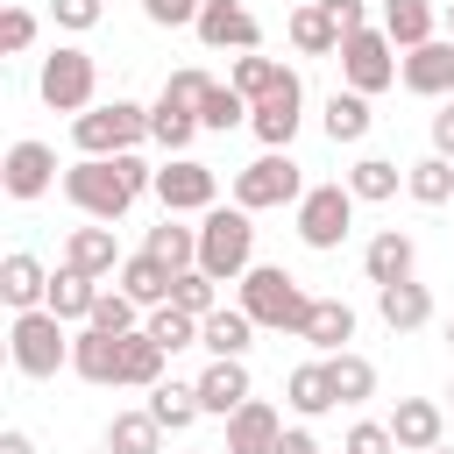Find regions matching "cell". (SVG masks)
<instances>
[{
	"mask_svg": "<svg viewBox=\"0 0 454 454\" xmlns=\"http://www.w3.org/2000/svg\"><path fill=\"white\" fill-rule=\"evenodd\" d=\"M291 50H298V57H333V50H340V28H333V14H326L319 0H305V7L291 14Z\"/></svg>",
	"mask_w": 454,
	"mask_h": 454,
	"instance_id": "cell-32",
	"label": "cell"
},
{
	"mask_svg": "<svg viewBox=\"0 0 454 454\" xmlns=\"http://www.w3.org/2000/svg\"><path fill=\"white\" fill-rule=\"evenodd\" d=\"M142 192H156V170L135 156V149H121V156H78L71 170H64V199L85 213V220H121Z\"/></svg>",
	"mask_w": 454,
	"mask_h": 454,
	"instance_id": "cell-1",
	"label": "cell"
},
{
	"mask_svg": "<svg viewBox=\"0 0 454 454\" xmlns=\"http://www.w3.org/2000/svg\"><path fill=\"white\" fill-rule=\"evenodd\" d=\"M142 326H149V340H163L170 355H177V348H199V319H192V312H177V305H149V319H142Z\"/></svg>",
	"mask_w": 454,
	"mask_h": 454,
	"instance_id": "cell-42",
	"label": "cell"
},
{
	"mask_svg": "<svg viewBox=\"0 0 454 454\" xmlns=\"http://www.w3.org/2000/svg\"><path fill=\"white\" fill-rule=\"evenodd\" d=\"M199 348H206V355H248V348H255V319H248L241 305H213V312L199 319Z\"/></svg>",
	"mask_w": 454,
	"mask_h": 454,
	"instance_id": "cell-24",
	"label": "cell"
},
{
	"mask_svg": "<svg viewBox=\"0 0 454 454\" xmlns=\"http://www.w3.org/2000/svg\"><path fill=\"white\" fill-rule=\"evenodd\" d=\"M298 340H312L319 355H340V348L355 340V305H348V298H312V319H305Z\"/></svg>",
	"mask_w": 454,
	"mask_h": 454,
	"instance_id": "cell-28",
	"label": "cell"
},
{
	"mask_svg": "<svg viewBox=\"0 0 454 454\" xmlns=\"http://www.w3.org/2000/svg\"><path fill=\"white\" fill-rule=\"evenodd\" d=\"M433 149H440V156L454 163V99H447V106L433 114Z\"/></svg>",
	"mask_w": 454,
	"mask_h": 454,
	"instance_id": "cell-50",
	"label": "cell"
},
{
	"mask_svg": "<svg viewBox=\"0 0 454 454\" xmlns=\"http://www.w3.org/2000/svg\"><path fill=\"white\" fill-rule=\"evenodd\" d=\"M35 92H43L50 114H85L92 92H99V64H92V50L57 43V50L43 57V71H35Z\"/></svg>",
	"mask_w": 454,
	"mask_h": 454,
	"instance_id": "cell-5",
	"label": "cell"
},
{
	"mask_svg": "<svg viewBox=\"0 0 454 454\" xmlns=\"http://www.w3.org/2000/svg\"><path fill=\"white\" fill-rule=\"evenodd\" d=\"M142 248H149L156 262H170V270H192V262H199V227H177V213H163Z\"/></svg>",
	"mask_w": 454,
	"mask_h": 454,
	"instance_id": "cell-34",
	"label": "cell"
},
{
	"mask_svg": "<svg viewBox=\"0 0 454 454\" xmlns=\"http://www.w3.org/2000/svg\"><path fill=\"white\" fill-rule=\"evenodd\" d=\"M340 454H397V440H390V426H376V419H362V426H348V440H340Z\"/></svg>",
	"mask_w": 454,
	"mask_h": 454,
	"instance_id": "cell-45",
	"label": "cell"
},
{
	"mask_svg": "<svg viewBox=\"0 0 454 454\" xmlns=\"http://www.w3.org/2000/svg\"><path fill=\"white\" fill-rule=\"evenodd\" d=\"M355 206H362V199H355L348 184H305V199H298V241L319 248V255L340 248L348 227H355Z\"/></svg>",
	"mask_w": 454,
	"mask_h": 454,
	"instance_id": "cell-9",
	"label": "cell"
},
{
	"mask_svg": "<svg viewBox=\"0 0 454 454\" xmlns=\"http://www.w3.org/2000/svg\"><path fill=\"white\" fill-rule=\"evenodd\" d=\"M376 312H383L390 333H419V326L433 319V291H426L419 277H404V284H376Z\"/></svg>",
	"mask_w": 454,
	"mask_h": 454,
	"instance_id": "cell-22",
	"label": "cell"
},
{
	"mask_svg": "<svg viewBox=\"0 0 454 454\" xmlns=\"http://www.w3.org/2000/svg\"><path fill=\"white\" fill-rule=\"evenodd\" d=\"M248 397H255V383H248V362H241V355H213V362L199 369V404H206L213 419H234Z\"/></svg>",
	"mask_w": 454,
	"mask_h": 454,
	"instance_id": "cell-15",
	"label": "cell"
},
{
	"mask_svg": "<svg viewBox=\"0 0 454 454\" xmlns=\"http://www.w3.org/2000/svg\"><path fill=\"white\" fill-rule=\"evenodd\" d=\"M447 348H454V319H447Z\"/></svg>",
	"mask_w": 454,
	"mask_h": 454,
	"instance_id": "cell-54",
	"label": "cell"
},
{
	"mask_svg": "<svg viewBox=\"0 0 454 454\" xmlns=\"http://www.w3.org/2000/svg\"><path fill=\"white\" fill-rule=\"evenodd\" d=\"M447 35H454V0H447Z\"/></svg>",
	"mask_w": 454,
	"mask_h": 454,
	"instance_id": "cell-53",
	"label": "cell"
},
{
	"mask_svg": "<svg viewBox=\"0 0 454 454\" xmlns=\"http://www.w3.org/2000/svg\"><path fill=\"white\" fill-rule=\"evenodd\" d=\"M383 426H390L397 454H433V447H440V433H447V411H440L433 397H397V411H390Z\"/></svg>",
	"mask_w": 454,
	"mask_h": 454,
	"instance_id": "cell-16",
	"label": "cell"
},
{
	"mask_svg": "<svg viewBox=\"0 0 454 454\" xmlns=\"http://www.w3.org/2000/svg\"><path fill=\"white\" fill-rule=\"evenodd\" d=\"M57 184V149L50 142H35V135H21V142H7V156H0V192L7 199H43Z\"/></svg>",
	"mask_w": 454,
	"mask_h": 454,
	"instance_id": "cell-10",
	"label": "cell"
},
{
	"mask_svg": "<svg viewBox=\"0 0 454 454\" xmlns=\"http://www.w3.org/2000/svg\"><path fill=\"white\" fill-rule=\"evenodd\" d=\"M149 411H156V426H163V433H184L206 404H199V383H177V376H170V383H156V390H149Z\"/></svg>",
	"mask_w": 454,
	"mask_h": 454,
	"instance_id": "cell-36",
	"label": "cell"
},
{
	"mask_svg": "<svg viewBox=\"0 0 454 454\" xmlns=\"http://www.w3.org/2000/svg\"><path fill=\"white\" fill-rule=\"evenodd\" d=\"M106 454H163V426H156V411L142 404V411H114V426H106Z\"/></svg>",
	"mask_w": 454,
	"mask_h": 454,
	"instance_id": "cell-31",
	"label": "cell"
},
{
	"mask_svg": "<svg viewBox=\"0 0 454 454\" xmlns=\"http://www.w3.org/2000/svg\"><path fill=\"white\" fill-rule=\"evenodd\" d=\"M362 270H369V284H404V277L419 270V241H411L404 227H383V234L362 248Z\"/></svg>",
	"mask_w": 454,
	"mask_h": 454,
	"instance_id": "cell-21",
	"label": "cell"
},
{
	"mask_svg": "<svg viewBox=\"0 0 454 454\" xmlns=\"http://www.w3.org/2000/svg\"><path fill=\"white\" fill-rule=\"evenodd\" d=\"M397 50H419V43H433L440 35V14H433V0H383V21H376Z\"/></svg>",
	"mask_w": 454,
	"mask_h": 454,
	"instance_id": "cell-26",
	"label": "cell"
},
{
	"mask_svg": "<svg viewBox=\"0 0 454 454\" xmlns=\"http://www.w3.org/2000/svg\"><path fill=\"white\" fill-rule=\"evenodd\" d=\"M92 305H99V277H85V270H71V262H64V270L50 277V312H57L64 326H71V319L85 326V319H92Z\"/></svg>",
	"mask_w": 454,
	"mask_h": 454,
	"instance_id": "cell-29",
	"label": "cell"
},
{
	"mask_svg": "<svg viewBox=\"0 0 454 454\" xmlns=\"http://www.w3.org/2000/svg\"><path fill=\"white\" fill-rule=\"evenodd\" d=\"M433 454H454V447H433Z\"/></svg>",
	"mask_w": 454,
	"mask_h": 454,
	"instance_id": "cell-55",
	"label": "cell"
},
{
	"mask_svg": "<svg viewBox=\"0 0 454 454\" xmlns=\"http://www.w3.org/2000/svg\"><path fill=\"white\" fill-rule=\"evenodd\" d=\"M121 340L128 333H99V326H78L71 333V376H85V383H121Z\"/></svg>",
	"mask_w": 454,
	"mask_h": 454,
	"instance_id": "cell-18",
	"label": "cell"
},
{
	"mask_svg": "<svg viewBox=\"0 0 454 454\" xmlns=\"http://www.w3.org/2000/svg\"><path fill=\"white\" fill-rule=\"evenodd\" d=\"M255 262V220L248 206H206L199 213V270L220 284H241V270Z\"/></svg>",
	"mask_w": 454,
	"mask_h": 454,
	"instance_id": "cell-3",
	"label": "cell"
},
{
	"mask_svg": "<svg viewBox=\"0 0 454 454\" xmlns=\"http://www.w3.org/2000/svg\"><path fill=\"white\" fill-rule=\"evenodd\" d=\"M277 440H284V419H277V404H262V397H248V404L227 419V454H277Z\"/></svg>",
	"mask_w": 454,
	"mask_h": 454,
	"instance_id": "cell-20",
	"label": "cell"
},
{
	"mask_svg": "<svg viewBox=\"0 0 454 454\" xmlns=\"http://www.w3.org/2000/svg\"><path fill=\"white\" fill-rule=\"evenodd\" d=\"M199 128H206V121H199V106H184V99H170V92H156V106H149V142H156V149H170V156H184Z\"/></svg>",
	"mask_w": 454,
	"mask_h": 454,
	"instance_id": "cell-23",
	"label": "cell"
},
{
	"mask_svg": "<svg viewBox=\"0 0 454 454\" xmlns=\"http://www.w3.org/2000/svg\"><path fill=\"white\" fill-rule=\"evenodd\" d=\"M7 355H14L21 376H57V369H71V333H64V319L50 305H35V312H14Z\"/></svg>",
	"mask_w": 454,
	"mask_h": 454,
	"instance_id": "cell-4",
	"label": "cell"
},
{
	"mask_svg": "<svg viewBox=\"0 0 454 454\" xmlns=\"http://www.w3.org/2000/svg\"><path fill=\"white\" fill-rule=\"evenodd\" d=\"M156 199H163V213H206V206H220V177L199 156H170L156 170Z\"/></svg>",
	"mask_w": 454,
	"mask_h": 454,
	"instance_id": "cell-11",
	"label": "cell"
},
{
	"mask_svg": "<svg viewBox=\"0 0 454 454\" xmlns=\"http://www.w3.org/2000/svg\"><path fill=\"white\" fill-rule=\"evenodd\" d=\"M277 454H319V440H312L305 426H284V440H277Z\"/></svg>",
	"mask_w": 454,
	"mask_h": 454,
	"instance_id": "cell-51",
	"label": "cell"
},
{
	"mask_svg": "<svg viewBox=\"0 0 454 454\" xmlns=\"http://www.w3.org/2000/svg\"><path fill=\"white\" fill-rule=\"evenodd\" d=\"M369 128H376V114H369V92L340 85V92L326 99V135H333V142H362Z\"/></svg>",
	"mask_w": 454,
	"mask_h": 454,
	"instance_id": "cell-33",
	"label": "cell"
},
{
	"mask_svg": "<svg viewBox=\"0 0 454 454\" xmlns=\"http://www.w3.org/2000/svg\"><path fill=\"white\" fill-rule=\"evenodd\" d=\"M404 192L419 199V206H447L454 199V163L433 149V156H419V163H404Z\"/></svg>",
	"mask_w": 454,
	"mask_h": 454,
	"instance_id": "cell-37",
	"label": "cell"
},
{
	"mask_svg": "<svg viewBox=\"0 0 454 454\" xmlns=\"http://www.w3.org/2000/svg\"><path fill=\"white\" fill-rule=\"evenodd\" d=\"M447 397H454V390H447Z\"/></svg>",
	"mask_w": 454,
	"mask_h": 454,
	"instance_id": "cell-57",
	"label": "cell"
},
{
	"mask_svg": "<svg viewBox=\"0 0 454 454\" xmlns=\"http://www.w3.org/2000/svg\"><path fill=\"white\" fill-rule=\"evenodd\" d=\"M284 404H291L298 419H319V411L340 404V397H333V376H326V355H319V362H298V369L284 376Z\"/></svg>",
	"mask_w": 454,
	"mask_h": 454,
	"instance_id": "cell-25",
	"label": "cell"
},
{
	"mask_svg": "<svg viewBox=\"0 0 454 454\" xmlns=\"http://www.w3.org/2000/svg\"><path fill=\"white\" fill-rule=\"evenodd\" d=\"M397 78H404V92H419V99H447V92H454V35H433V43L404 50Z\"/></svg>",
	"mask_w": 454,
	"mask_h": 454,
	"instance_id": "cell-14",
	"label": "cell"
},
{
	"mask_svg": "<svg viewBox=\"0 0 454 454\" xmlns=\"http://www.w3.org/2000/svg\"><path fill=\"white\" fill-rule=\"evenodd\" d=\"M163 92H170V99H184V106H199V99L213 92V78H206L199 64H184V71H170V78H163Z\"/></svg>",
	"mask_w": 454,
	"mask_h": 454,
	"instance_id": "cell-47",
	"label": "cell"
},
{
	"mask_svg": "<svg viewBox=\"0 0 454 454\" xmlns=\"http://www.w3.org/2000/svg\"><path fill=\"white\" fill-rule=\"evenodd\" d=\"M35 43V14L28 7H0V57H21Z\"/></svg>",
	"mask_w": 454,
	"mask_h": 454,
	"instance_id": "cell-44",
	"label": "cell"
},
{
	"mask_svg": "<svg viewBox=\"0 0 454 454\" xmlns=\"http://www.w3.org/2000/svg\"><path fill=\"white\" fill-rule=\"evenodd\" d=\"M397 184H404V170H397L390 156H362V163L348 170V192H355L362 206H383V199H397Z\"/></svg>",
	"mask_w": 454,
	"mask_h": 454,
	"instance_id": "cell-39",
	"label": "cell"
},
{
	"mask_svg": "<svg viewBox=\"0 0 454 454\" xmlns=\"http://www.w3.org/2000/svg\"><path fill=\"white\" fill-rule=\"evenodd\" d=\"M326 376H333V397H340V404H362V397H376V362H369V355H355V348L326 355Z\"/></svg>",
	"mask_w": 454,
	"mask_h": 454,
	"instance_id": "cell-35",
	"label": "cell"
},
{
	"mask_svg": "<svg viewBox=\"0 0 454 454\" xmlns=\"http://www.w3.org/2000/svg\"><path fill=\"white\" fill-rule=\"evenodd\" d=\"M199 121H206L213 135H227V128H241V121H248V92H234V85H220V78H213V92L199 99Z\"/></svg>",
	"mask_w": 454,
	"mask_h": 454,
	"instance_id": "cell-41",
	"label": "cell"
},
{
	"mask_svg": "<svg viewBox=\"0 0 454 454\" xmlns=\"http://www.w3.org/2000/svg\"><path fill=\"white\" fill-rule=\"evenodd\" d=\"M135 312H142V305L114 284V291H99V305H92V319H85V326H99V333H142V319H135Z\"/></svg>",
	"mask_w": 454,
	"mask_h": 454,
	"instance_id": "cell-43",
	"label": "cell"
},
{
	"mask_svg": "<svg viewBox=\"0 0 454 454\" xmlns=\"http://www.w3.org/2000/svg\"><path fill=\"white\" fill-rule=\"evenodd\" d=\"M163 362H170V348H163V340H149V326L121 340V383L156 390V383H163Z\"/></svg>",
	"mask_w": 454,
	"mask_h": 454,
	"instance_id": "cell-30",
	"label": "cell"
},
{
	"mask_svg": "<svg viewBox=\"0 0 454 454\" xmlns=\"http://www.w3.org/2000/svg\"><path fill=\"white\" fill-rule=\"evenodd\" d=\"M199 7H206V0H142V14H149L156 28H192Z\"/></svg>",
	"mask_w": 454,
	"mask_h": 454,
	"instance_id": "cell-46",
	"label": "cell"
},
{
	"mask_svg": "<svg viewBox=\"0 0 454 454\" xmlns=\"http://www.w3.org/2000/svg\"><path fill=\"white\" fill-rule=\"evenodd\" d=\"M50 14H57V28H99V0H50Z\"/></svg>",
	"mask_w": 454,
	"mask_h": 454,
	"instance_id": "cell-48",
	"label": "cell"
},
{
	"mask_svg": "<svg viewBox=\"0 0 454 454\" xmlns=\"http://www.w3.org/2000/svg\"><path fill=\"white\" fill-rule=\"evenodd\" d=\"M192 28H199L206 50H262V21H255L241 0H206Z\"/></svg>",
	"mask_w": 454,
	"mask_h": 454,
	"instance_id": "cell-13",
	"label": "cell"
},
{
	"mask_svg": "<svg viewBox=\"0 0 454 454\" xmlns=\"http://www.w3.org/2000/svg\"><path fill=\"white\" fill-rule=\"evenodd\" d=\"M0 454H35V440H28L21 426H7V433H0Z\"/></svg>",
	"mask_w": 454,
	"mask_h": 454,
	"instance_id": "cell-52",
	"label": "cell"
},
{
	"mask_svg": "<svg viewBox=\"0 0 454 454\" xmlns=\"http://www.w3.org/2000/svg\"><path fill=\"white\" fill-rule=\"evenodd\" d=\"M298 121H305V85H298V71H291L277 92H262V99L248 106V128L262 135V149H291Z\"/></svg>",
	"mask_w": 454,
	"mask_h": 454,
	"instance_id": "cell-12",
	"label": "cell"
},
{
	"mask_svg": "<svg viewBox=\"0 0 454 454\" xmlns=\"http://www.w3.org/2000/svg\"><path fill=\"white\" fill-rule=\"evenodd\" d=\"M284 78H291V64H277V57H262V50H241L227 85H234V92H248V106H255V99H262V92H277Z\"/></svg>",
	"mask_w": 454,
	"mask_h": 454,
	"instance_id": "cell-38",
	"label": "cell"
},
{
	"mask_svg": "<svg viewBox=\"0 0 454 454\" xmlns=\"http://www.w3.org/2000/svg\"><path fill=\"white\" fill-rule=\"evenodd\" d=\"M64 262L71 270H85V277H121V241H114V227L106 220H92V227H71L64 234Z\"/></svg>",
	"mask_w": 454,
	"mask_h": 454,
	"instance_id": "cell-17",
	"label": "cell"
},
{
	"mask_svg": "<svg viewBox=\"0 0 454 454\" xmlns=\"http://www.w3.org/2000/svg\"><path fill=\"white\" fill-rule=\"evenodd\" d=\"M333 57H340V78H348L355 92H369V99H376V92H390V85H397V64H404V57H397V43H390L383 28H355V35H340V50H333Z\"/></svg>",
	"mask_w": 454,
	"mask_h": 454,
	"instance_id": "cell-8",
	"label": "cell"
},
{
	"mask_svg": "<svg viewBox=\"0 0 454 454\" xmlns=\"http://www.w3.org/2000/svg\"><path fill=\"white\" fill-rule=\"evenodd\" d=\"M0 298H7L14 312H35V305H50V270H43L28 248H7V255H0Z\"/></svg>",
	"mask_w": 454,
	"mask_h": 454,
	"instance_id": "cell-19",
	"label": "cell"
},
{
	"mask_svg": "<svg viewBox=\"0 0 454 454\" xmlns=\"http://www.w3.org/2000/svg\"><path fill=\"white\" fill-rule=\"evenodd\" d=\"M305 199V177L291 163V149H262L248 170H234V206L248 213H270V206H298Z\"/></svg>",
	"mask_w": 454,
	"mask_h": 454,
	"instance_id": "cell-7",
	"label": "cell"
},
{
	"mask_svg": "<svg viewBox=\"0 0 454 454\" xmlns=\"http://www.w3.org/2000/svg\"><path fill=\"white\" fill-rule=\"evenodd\" d=\"M192 454H199V447H192Z\"/></svg>",
	"mask_w": 454,
	"mask_h": 454,
	"instance_id": "cell-56",
	"label": "cell"
},
{
	"mask_svg": "<svg viewBox=\"0 0 454 454\" xmlns=\"http://www.w3.org/2000/svg\"><path fill=\"white\" fill-rule=\"evenodd\" d=\"M241 312H248L255 326H270V333H305L312 298H305V284H298L284 262H248V270H241Z\"/></svg>",
	"mask_w": 454,
	"mask_h": 454,
	"instance_id": "cell-2",
	"label": "cell"
},
{
	"mask_svg": "<svg viewBox=\"0 0 454 454\" xmlns=\"http://www.w3.org/2000/svg\"><path fill=\"white\" fill-rule=\"evenodd\" d=\"M71 142H78V156H121V149L149 142V106H135V99L85 106V114H71Z\"/></svg>",
	"mask_w": 454,
	"mask_h": 454,
	"instance_id": "cell-6",
	"label": "cell"
},
{
	"mask_svg": "<svg viewBox=\"0 0 454 454\" xmlns=\"http://www.w3.org/2000/svg\"><path fill=\"white\" fill-rule=\"evenodd\" d=\"M319 7L333 14V28H340V35H355V28H369V7H362V0H319Z\"/></svg>",
	"mask_w": 454,
	"mask_h": 454,
	"instance_id": "cell-49",
	"label": "cell"
},
{
	"mask_svg": "<svg viewBox=\"0 0 454 454\" xmlns=\"http://www.w3.org/2000/svg\"><path fill=\"white\" fill-rule=\"evenodd\" d=\"M170 284H177V270H170V262H156L149 248L121 262V291H128L142 312H149V305H170Z\"/></svg>",
	"mask_w": 454,
	"mask_h": 454,
	"instance_id": "cell-27",
	"label": "cell"
},
{
	"mask_svg": "<svg viewBox=\"0 0 454 454\" xmlns=\"http://www.w3.org/2000/svg\"><path fill=\"white\" fill-rule=\"evenodd\" d=\"M170 305H177V312H192V319H206V312L220 305V277H206L199 262H192V270H177V284H170Z\"/></svg>",
	"mask_w": 454,
	"mask_h": 454,
	"instance_id": "cell-40",
	"label": "cell"
}]
</instances>
